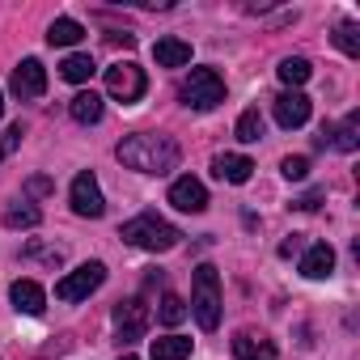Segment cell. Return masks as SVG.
Instances as JSON below:
<instances>
[{"instance_id":"cell-10","label":"cell","mask_w":360,"mask_h":360,"mask_svg":"<svg viewBox=\"0 0 360 360\" xmlns=\"http://www.w3.org/2000/svg\"><path fill=\"white\" fill-rule=\"evenodd\" d=\"M169 204L178 208V212H204L208 208V187L200 183V178H174L169 183Z\"/></svg>"},{"instance_id":"cell-11","label":"cell","mask_w":360,"mask_h":360,"mask_svg":"<svg viewBox=\"0 0 360 360\" xmlns=\"http://www.w3.org/2000/svg\"><path fill=\"white\" fill-rule=\"evenodd\" d=\"M276 123L280 127H301V123H309V110H314V102L301 94V89H284L280 98H276Z\"/></svg>"},{"instance_id":"cell-33","label":"cell","mask_w":360,"mask_h":360,"mask_svg":"<svg viewBox=\"0 0 360 360\" xmlns=\"http://www.w3.org/2000/svg\"><path fill=\"white\" fill-rule=\"evenodd\" d=\"M106 39H110L115 47H119V43H123V47H136V34H123V30H115V34H106Z\"/></svg>"},{"instance_id":"cell-34","label":"cell","mask_w":360,"mask_h":360,"mask_svg":"<svg viewBox=\"0 0 360 360\" xmlns=\"http://www.w3.org/2000/svg\"><path fill=\"white\" fill-rule=\"evenodd\" d=\"M0 115H5V94H0Z\"/></svg>"},{"instance_id":"cell-16","label":"cell","mask_w":360,"mask_h":360,"mask_svg":"<svg viewBox=\"0 0 360 360\" xmlns=\"http://www.w3.org/2000/svg\"><path fill=\"white\" fill-rule=\"evenodd\" d=\"M233 356H238V360H276V347H271L263 335L242 330V335L233 339Z\"/></svg>"},{"instance_id":"cell-3","label":"cell","mask_w":360,"mask_h":360,"mask_svg":"<svg viewBox=\"0 0 360 360\" xmlns=\"http://www.w3.org/2000/svg\"><path fill=\"white\" fill-rule=\"evenodd\" d=\"M191 314L204 330H217L221 326V276L212 263H200L195 267V284H191Z\"/></svg>"},{"instance_id":"cell-6","label":"cell","mask_w":360,"mask_h":360,"mask_svg":"<svg viewBox=\"0 0 360 360\" xmlns=\"http://www.w3.org/2000/svg\"><path fill=\"white\" fill-rule=\"evenodd\" d=\"M102 284H106V263L89 259V263H81L77 271H68V276L56 284V297H60V301H85V297L98 292Z\"/></svg>"},{"instance_id":"cell-30","label":"cell","mask_w":360,"mask_h":360,"mask_svg":"<svg viewBox=\"0 0 360 360\" xmlns=\"http://www.w3.org/2000/svg\"><path fill=\"white\" fill-rule=\"evenodd\" d=\"M51 187H56L51 178H30V183H26V191H30V195H51Z\"/></svg>"},{"instance_id":"cell-27","label":"cell","mask_w":360,"mask_h":360,"mask_svg":"<svg viewBox=\"0 0 360 360\" xmlns=\"http://www.w3.org/2000/svg\"><path fill=\"white\" fill-rule=\"evenodd\" d=\"M280 169H284L288 183H301V178L309 174V157H284V161H280Z\"/></svg>"},{"instance_id":"cell-20","label":"cell","mask_w":360,"mask_h":360,"mask_svg":"<svg viewBox=\"0 0 360 360\" xmlns=\"http://www.w3.org/2000/svg\"><path fill=\"white\" fill-rule=\"evenodd\" d=\"M94 72H98V64H94V56H85V51H72V56L60 64V77L72 81V85H85Z\"/></svg>"},{"instance_id":"cell-36","label":"cell","mask_w":360,"mask_h":360,"mask_svg":"<svg viewBox=\"0 0 360 360\" xmlns=\"http://www.w3.org/2000/svg\"><path fill=\"white\" fill-rule=\"evenodd\" d=\"M0 157H5V148H0Z\"/></svg>"},{"instance_id":"cell-13","label":"cell","mask_w":360,"mask_h":360,"mask_svg":"<svg viewBox=\"0 0 360 360\" xmlns=\"http://www.w3.org/2000/svg\"><path fill=\"white\" fill-rule=\"evenodd\" d=\"M153 60H157V68H183V64H191V43L165 34L153 43Z\"/></svg>"},{"instance_id":"cell-26","label":"cell","mask_w":360,"mask_h":360,"mask_svg":"<svg viewBox=\"0 0 360 360\" xmlns=\"http://www.w3.org/2000/svg\"><path fill=\"white\" fill-rule=\"evenodd\" d=\"M39 221H43V212H39L34 204H18V208L5 212V225H9V229H34Z\"/></svg>"},{"instance_id":"cell-14","label":"cell","mask_w":360,"mask_h":360,"mask_svg":"<svg viewBox=\"0 0 360 360\" xmlns=\"http://www.w3.org/2000/svg\"><path fill=\"white\" fill-rule=\"evenodd\" d=\"M212 174L221 178V183H250V174H255V161L250 157H242V153H221L217 161H212Z\"/></svg>"},{"instance_id":"cell-12","label":"cell","mask_w":360,"mask_h":360,"mask_svg":"<svg viewBox=\"0 0 360 360\" xmlns=\"http://www.w3.org/2000/svg\"><path fill=\"white\" fill-rule=\"evenodd\" d=\"M9 301H13V309L18 314H43V305H47V292H43V284L39 280H13L9 284Z\"/></svg>"},{"instance_id":"cell-29","label":"cell","mask_w":360,"mask_h":360,"mask_svg":"<svg viewBox=\"0 0 360 360\" xmlns=\"http://www.w3.org/2000/svg\"><path fill=\"white\" fill-rule=\"evenodd\" d=\"M322 195H326V191H305L301 200H292V208H301V212H314V208L322 204Z\"/></svg>"},{"instance_id":"cell-18","label":"cell","mask_w":360,"mask_h":360,"mask_svg":"<svg viewBox=\"0 0 360 360\" xmlns=\"http://www.w3.org/2000/svg\"><path fill=\"white\" fill-rule=\"evenodd\" d=\"M81 39H85V26L72 22V18H56V22L47 26V43H51V47H77Z\"/></svg>"},{"instance_id":"cell-4","label":"cell","mask_w":360,"mask_h":360,"mask_svg":"<svg viewBox=\"0 0 360 360\" xmlns=\"http://www.w3.org/2000/svg\"><path fill=\"white\" fill-rule=\"evenodd\" d=\"M178 98L191 110H217L225 102V77L217 68H191V77L178 85Z\"/></svg>"},{"instance_id":"cell-28","label":"cell","mask_w":360,"mask_h":360,"mask_svg":"<svg viewBox=\"0 0 360 360\" xmlns=\"http://www.w3.org/2000/svg\"><path fill=\"white\" fill-rule=\"evenodd\" d=\"M26 259H47L51 267H60L64 263V250L60 246H26Z\"/></svg>"},{"instance_id":"cell-25","label":"cell","mask_w":360,"mask_h":360,"mask_svg":"<svg viewBox=\"0 0 360 360\" xmlns=\"http://www.w3.org/2000/svg\"><path fill=\"white\" fill-rule=\"evenodd\" d=\"M335 47L343 51V56H360V26L356 22H339V30H335Z\"/></svg>"},{"instance_id":"cell-8","label":"cell","mask_w":360,"mask_h":360,"mask_svg":"<svg viewBox=\"0 0 360 360\" xmlns=\"http://www.w3.org/2000/svg\"><path fill=\"white\" fill-rule=\"evenodd\" d=\"M68 200H72V212H77V217H85V221H98V217L106 212L102 187H98V178H94L89 169H81V174L72 178V191H68Z\"/></svg>"},{"instance_id":"cell-1","label":"cell","mask_w":360,"mask_h":360,"mask_svg":"<svg viewBox=\"0 0 360 360\" xmlns=\"http://www.w3.org/2000/svg\"><path fill=\"white\" fill-rule=\"evenodd\" d=\"M115 157L136 174H157L161 178V174H169L178 165V144L169 136H161V131H131V136L119 140Z\"/></svg>"},{"instance_id":"cell-17","label":"cell","mask_w":360,"mask_h":360,"mask_svg":"<svg viewBox=\"0 0 360 360\" xmlns=\"http://www.w3.org/2000/svg\"><path fill=\"white\" fill-rule=\"evenodd\" d=\"M102 110H106V106H102V94H94V89H81V94L68 102V115H72L77 123H98Z\"/></svg>"},{"instance_id":"cell-9","label":"cell","mask_w":360,"mask_h":360,"mask_svg":"<svg viewBox=\"0 0 360 360\" xmlns=\"http://www.w3.org/2000/svg\"><path fill=\"white\" fill-rule=\"evenodd\" d=\"M9 89H13V98H22V102L43 98V94H47V68H43L39 60H22V64L13 68V77H9Z\"/></svg>"},{"instance_id":"cell-15","label":"cell","mask_w":360,"mask_h":360,"mask_svg":"<svg viewBox=\"0 0 360 360\" xmlns=\"http://www.w3.org/2000/svg\"><path fill=\"white\" fill-rule=\"evenodd\" d=\"M335 271V250H330V242H314L309 250H305V259H301V276L305 280H326Z\"/></svg>"},{"instance_id":"cell-2","label":"cell","mask_w":360,"mask_h":360,"mask_svg":"<svg viewBox=\"0 0 360 360\" xmlns=\"http://www.w3.org/2000/svg\"><path fill=\"white\" fill-rule=\"evenodd\" d=\"M119 238H123V242H131V246H140V250L161 255V250H174L183 233H178L169 221H161L157 212H140V217H131V221L119 229Z\"/></svg>"},{"instance_id":"cell-35","label":"cell","mask_w":360,"mask_h":360,"mask_svg":"<svg viewBox=\"0 0 360 360\" xmlns=\"http://www.w3.org/2000/svg\"><path fill=\"white\" fill-rule=\"evenodd\" d=\"M119 360H136V356H119Z\"/></svg>"},{"instance_id":"cell-5","label":"cell","mask_w":360,"mask_h":360,"mask_svg":"<svg viewBox=\"0 0 360 360\" xmlns=\"http://www.w3.org/2000/svg\"><path fill=\"white\" fill-rule=\"evenodd\" d=\"M144 89H148V77H144V68H140V64L119 60V64H110V68H106V94H110L115 102L131 106V102H140V98H144Z\"/></svg>"},{"instance_id":"cell-32","label":"cell","mask_w":360,"mask_h":360,"mask_svg":"<svg viewBox=\"0 0 360 360\" xmlns=\"http://www.w3.org/2000/svg\"><path fill=\"white\" fill-rule=\"evenodd\" d=\"M297 250H301V233H292V238H288V242L280 246V255H284V259H292Z\"/></svg>"},{"instance_id":"cell-24","label":"cell","mask_w":360,"mask_h":360,"mask_svg":"<svg viewBox=\"0 0 360 360\" xmlns=\"http://www.w3.org/2000/svg\"><path fill=\"white\" fill-rule=\"evenodd\" d=\"M157 318H161L165 326H178V322L187 318V301L178 297V292H165V297H161V305H157Z\"/></svg>"},{"instance_id":"cell-19","label":"cell","mask_w":360,"mask_h":360,"mask_svg":"<svg viewBox=\"0 0 360 360\" xmlns=\"http://www.w3.org/2000/svg\"><path fill=\"white\" fill-rule=\"evenodd\" d=\"M326 136H330V144H335L339 153H356V148H360V115L352 110V115H347L339 127H330Z\"/></svg>"},{"instance_id":"cell-31","label":"cell","mask_w":360,"mask_h":360,"mask_svg":"<svg viewBox=\"0 0 360 360\" xmlns=\"http://www.w3.org/2000/svg\"><path fill=\"white\" fill-rule=\"evenodd\" d=\"M18 144H22V123H13V127H9V136H5V144H0V148H5V153H13Z\"/></svg>"},{"instance_id":"cell-23","label":"cell","mask_w":360,"mask_h":360,"mask_svg":"<svg viewBox=\"0 0 360 360\" xmlns=\"http://www.w3.org/2000/svg\"><path fill=\"white\" fill-rule=\"evenodd\" d=\"M233 131H238V140H242V144H255V140L263 136V115H259V106L242 110V115H238V127H233Z\"/></svg>"},{"instance_id":"cell-22","label":"cell","mask_w":360,"mask_h":360,"mask_svg":"<svg viewBox=\"0 0 360 360\" xmlns=\"http://www.w3.org/2000/svg\"><path fill=\"white\" fill-rule=\"evenodd\" d=\"M276 72H280V81H284L288 89H301V85L309 81V72H314V68H309V60L288 56V60H280V68H276Z\"/></svg>"},{"instance_id":"cell-7","label":"cell","mask_w":360,"mask_h":360,"mask_svg":"<svg viewBox=\"0 0 360 360\" xmlns=\"http://www.w3.org/2000/svg\"><path fill=\"white\" fill-rule=\"evenodd\" d=\"M148 322H153V314H148L144 297H127V301H119V305H115V339H119L123 347H127V343H136V339H144Z\"/></svg>"},{"instance_id":"cell-21","label":"cell","mask_w":360,"mask_h":360,"mask_svg":"<svg viewBox=\"0 0 360 360\" xmlns=\"http://www.w3.org/2000/svg\"><path fill=\"white\" fill-rule=\"evenodd\" d=\"M153 360H191V339H183V335L153 339Z\"/></svg>"}]
</instances>
